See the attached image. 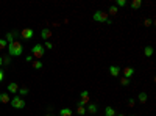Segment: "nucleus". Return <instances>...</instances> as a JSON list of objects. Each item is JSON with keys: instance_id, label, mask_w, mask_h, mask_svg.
Wrapping results in <instances>:
<instances>
[{"instance_id": "f257e3e1", "label": "nucleus", "mask_w": 156, "mask_h": 116, "mask_svg": "<svg viewBox=\"0 0 156 116\" xmlns=\"http://www.w3.org/2000/svg\"><path fill=\"white\" fill-rule=\"evenodd\" d=\"M8 55L10 57H21L22 55V52H24V46H22V42L21 41H17L14 39L11 44H8Z\"/></svg>"}, {"instance_id": "f03ea898", "label": "nucleus", "mask_w": 156, "mask_h": 116, "mask_svg": "<svg viewBox=\"0 0 156 116\" xmlns=\"http://www.w3.org/2000/svg\"><path fill=\"white\" fill-rule=\"evenodd\" d=\"M92 19L95 22H102V24H109V25L113 24L111 19H109V16H108V13H105V11H95L92 14Z\"/></svg>"}, {"instance_id": "7ed1b4c3", "label": "nucleus", "mask_w": 156, "mask_h": 116, "mask_svg": "<svg viewBox=\"0 0 156 116\" xmlns=\"http://www.w3.org/2000/svg\"><path fill=\"white\" fill-rule=\"evenodd\" d=\"M44 55H45V49L42 44H34L31 47V57H34L36 60H41Z\"/></svg>"}, {"instance_id": "20e7f679", "label": "nucleus", "mask_w": 156, "mask_h": 116, "mask_svg": "<svg viewBox=\"0 0 156 116\" xmlns=\"http://www.w3.org/2000/svg\"><path fill=\"white\" fill-rule=\"evenodd\" d=\"M10 104H11L13 108H16V110H22V108H25V101L22 99L21 96H14L13 99L10 101Z\"/></svg>"}, {"instance_id": "39448f33", "label": "nucleus", "mask_w": 156, "mask_h": 116, "mask_svg": "<svg viewBox=\"0 0 156 116\" xmlns=\"http://www.w3.org/2000/svg\"><path fill=\"white\" fill-rule=\"evenodd\" d=\"M80 97H81V99L77 102V105H80V107H86L89 102H91V94H89V91H81L80 93Z\"/></svg>"}, {"instance_id": "423d86ee", "label": "nucleus", "mask_w": 156, "mask_h": 116, "mask_svg": "<svg viewBox=\"0 0 156 116\" xmlns=\"http://www.w3.org/2000/svg\"><path fill=\"white\" fill-rule=\"evenodd\" d=\"M33 36H34V30H33V28H30V27H25V28H22V31H21V38H22V39L28 41V39H31Z\"/></svg>"}, {"instance_id": "0eeeda50", "label": "nucleus", "mask_w": 156, "mask_h": 116, "mask_svg": "<svg viewBox=\"0 0 156 116\" xmlns=\"http://www.w3.org/2000/svg\"><path fill=\"white\" fill-rule=\"evenodd\" d=\"M97 111H98V105H97V104L89 102V104L86 105V113H89V114H97Z\"/></svg>"}, {"instance_id": "6e6552de", "label": "nucleus", "mask_w": 156, "mask_h": 116, "mask_svg": "<svg viewBox=\"0 0 156 116\" xmlns=\"http://www.w3.org/2000/svg\"><path fill=\"white\" fill-rule=\"evenodd\" d=\"M120 72H122V69L119 68L117 65H111V66H109V75H111V77H119V75H120Z\"/></svg>"}, {"instance_id": "1a4fd4ad", "label": "nucleus", "mask_w": 156, "mask_h": 116, "mask_svg": "<svg viewBox=\"0 0 156 116\" xmlns=\"http://www.w3.org/2000/svg\"><path fill=\"white\" fill-rule=\"evenodd\" d=\"M17 91H19V85H17L16 82H11L6 85V93H11V94H17Z\"/></svg>"}, {"instance_id": "9d476101", "label": "nucleus", "mask_w": 156, "mask_h": 116, "mask_svg": "<svg viewBox=\"0 0 156 116\" xmlns=\"http://www.w3.org/2000/svg\"><path fill=\"white\" fill-rule=\"evenodd\" d=\"M122 74H123V77H125V78H131V77L134 75V68H131V66H126V68H123Z\"/></svg>"}, {"instance_id": "9b49d317", "label": "nucleus", "mask_w": 156, "mask_h": 116, "mask_svg": "<svg viewBox=\"0 0 156 116\" xmlns=\"http://www.w3.org/2000/svg\"><path fill=\"white\" fill-rule=\"evenodd\" d=\"M41 38L44 41H49V38H52V30L50 28H42L41 30Z\"/></svg>"}, {"instance_id": "f8f14e48", "label": "nucleus", "mask_w": 156, "mask_h": 116, "mask_svg": "<svg viewBox=\"0 0 156 116\" xmlns=\"http://www.w3.org/2000/svg\"><path fill=\"white\" fill-rule=\"evenodd\" d=\"M17 35H19L17 31H10V33H6V35H5V41H6L8 44H11V42L16 39L14 36H17Z\"/></svg>"}, {"instance_id": "ddd939ff", "label": "nucleus", "mask_w": 156, "mask_h": 116, "mask_svg": "<svg viewBox=\"0 0 156 116\" xmlns=\"http://www.w3.org/2000/svg\"><path fill=\"white\" fill-rule=\"evenodd\" d=\"M137 101H139V104H147V101H148V94H147L145 91H141L139 96H137Z\"/></svg>"}, {"instance_id": "4468645a", "label": "nucleus", "mask_w": 156, "mask_h": 116, "mask_svg": "<svg viewBox=\"0 0 156 116\" xmlns=\"http://www.w3.org/2000/svg\"><path fill=\"white\" fill-rule=\"evenodd\" d=\"M10 94L8 93H0V104H10Z\"/></svg>"}, {"instance_id": "2eb2a0df", "label": "nucleus", "mask_w": 156, "mask_h": 116, "mask_svg": "<svg viewBox=\"0 0 156 116\" xmlns=\"http://www.w3.org/2000/svg\"><path fill=\"white\" fill-rule=\"evenodd\" d=\"M130 6L133 8V10H139V8L142 6V0H133V2L130 3Z\"/></svg>"}, {"instance_id": "dca6fc26", "label": "nucleus", "mask_w": 156, "mask_h": 116, "mask_svg": "<svg viewBox=\"0 0 156 116\" xmlns=\"http://www.w3.org/2000/svg\"><path fill=\"white\" fill-rule=\"evenodd\" d=\"M105 116H116V110H114V107H106L105 108Z\"/></svg>"}, {"instance_id": "f3484780", "label": "nucleus", "mask_w": 156, "mask_h": 116, "mask_svg": "<svg viewBox=\"0 0 156 116\" xmlns=\"http://www.w3.org/2000/svg\"><path fill=\"white\" fill-rule=\"evenodd\" d=\"M31 66H33V69H42L44 63H42L41 60H33V63H31Z\"/></svg>"}, {"instance_id": "a211bd4d", "label": "nucleus", "mask_w": 156, "mask_h": 116, "mask_svg": "<svg viewBox=\"0 0 156 116\" xmlns=\"http://www.w3.org/2000/svg\"><path fill=\"white\" fill-rule=\"evenodd\" d=\"M30 93V90L28 88H25V86H22V88H19V91H17V96H21V97H24V96H27Z\"/></svg>"}, {"instance_id": "6ab92c4d", "label": "nucleus", "mask_w": 156, "mask_h": 116, "mask_svg": "<svg viewBox=\"0 0 156 116\" xmlns=\"http://www.w3.org/2000/svg\"><path fill=\"white\" fill-rule=\"evenodd\" d=\"M72 110L70 108H61L59 110V116H72Z\"/></svg>"}, {"instance_id": "aec40b11", "label": "nucleus", "mask_w": 156, "mask_h": 116, "mask_svg": "<svg viewBox=\"0 0 156 116\" xmlns=\"http://www.w3.org/2000/svg\"><path fill=\"white\" fill-rule=\"evenodd\" d=\"M144 55H145V57H151V55H153V47H151V46H147V47L144 49Z\"/></svg>"}, {"instance_id": "412c9836", "label": "nucleus", "mask_w": 156, "mask_h": 116, "mask_svg": "<svg viewBox=\"0 0 156 116\" xmlns=\"http://www.w3.org/2000/svg\"><path fill=\"white\" fill-rule=\"evenodd\" d=\"M119 13V8L116 6V5H113V6H109V13H108V16L111 14V16H116Z\"/></svg>"}, {"instance_id": "4be33fe9", "label": "nucleus", "mask_w": 156, "mask_h": 116, "mask_svg": "<svg viewBox=\"0 0 156 116\" xmlns=\"http://www.w3.org/2000/svg\"><path fill=\"white\" fill-rule=\"evenodd\" d=\"M10 65H11V57H10V55H6V57H3V66H6V68H10Z\"/></svg>"}, {"instance_id": "5701e85b", "label": "nucleus", "mask_w": 156, "mask_h": 116, "mask_svg": "<svg viewBox=\"0 0 156 116\" xmlns=\"http://www.w3.org/2000/svg\"><path fill=\"white\" fill-rule=\"evenodd\" d=\"M77 113H78L80 116L86 114V107H80V105H77Z\"/></svg>"}, {"instance_id": "b1692460", "label": "nucleus", "mask_w": 156, "mask_h": 116, "mask_svg": "<svg viewBox=\"0 0 156 116\" xmlns=\"http://www.w3.org/2000/svg\"><path fill=\"white\" fill-rule=\"evenodd\" d=\"M8 47V42L5 41V38H0V50H5Z\"/></svg>"}, {"instance_id": "393cba45", "label": "nucleus", "mask_w": 156, "mask_h": 116, "mask_svg": "<svg viewBox=\"0 0 156 116\" xmlns=\"http://www.w3.org/2000/svg\"><path fill=\"white\" fill-rule=\"evenodd\" d=\"M116 6H117V8H123V6H126V0H117V2H116Z\"/></svg>"}, {"instance_id": "a878e982", "label": "nucleus", "mask_w": 156, "mask_h": 116, "mask_svg": "<svg viewBox=\"0 0 156 116\" xmlns=\"http://www.w3.org/2000/svg\"><path fill=\"white\" fill-rule=\"evenodd\" d=\"M120 85H122V86H130V78L122 77V78H120Z\"/></svg>"}, {"instance_id": "bb28decb", "label": "nucleus", "mask_w": 156, "mask_h": 116, "mask_svg": "<svg viewBox=\"0 0 156 116\" xmlns=\"http://www.w3.org/2000/svg\"><path fill=\"white\" fill-rule=\"evenodd\" d=\"M44 49H45V50H50V49H53V44H52L50 41H45V44H44Z\"/></svg>"}, {"instance_id": "cd10ccee", "label": "nucleus", "mask_w": 156, "mask_h": 116, "mask_svg": "<svg viewBox=\"0 0 156 116\" xmlns=\"http://www.w3.org/2000/svg\"><path fill=\"white\" fill-rule=\"evenodd\" d=\"M144 24H145V27H151V25H153V19H150V17H147V19L144 21Z\"/></svg>"}, {"instance_id": "c85d7f7f", "label": "nucleus", "mask_w": 156, "mask_h": 116, "mask_svg": "<svg viewBox=\"0 0 156 116\" xmlns=\"http://www.w3.org/2000/svg\"><path fill=\"white\" fill-rule=\"evenodd\" d=\"M134 104H136V101H134V99H128V102H126V105L130 107V108H133Z\"/></svg>"}, {"instance_id": "c756f323", "label": "nucleus", "mask_w": 156, "mask_h": 116, "mask_svg": "<svg viewBox=\"0 0 156 116\" xmlns=\"http://www.w3.org/2000/svg\"><path fill=\"white\" fill-rule=\"evenodd\" d=\"M3 78H5V71H3V69H0V83L3 82Z\"/></svg>"}, {"instance_id": "7c9ffc66", "label": "nucleus", "mask_w": 156, "mask_h": 116, "mask_svg": "<svg viewBox=\"0 0 156 116\" xmlns=\"http://www.w3.org/2000/svg\"><path fill=\"white\" fill-rule=\"evenodd\" d=\"M25 60H27V61H33V57H31V55H28V57H27Z\"/></svg>"}, {"instance_id": "2f4dec72", "label": "nucleus", "mask_w": 156, "mask_h": 116, "mask_svg": "<svg viewBox=\"0 0 156 116\" xmlns=\"http://www.w3.org/2000/svg\"><path fill=\"white\" fill-rule=\"evenodd\" d=\"M116 116H126L125 113H116Z\"/></svg>"}, {"instance_id": "473e14b6", "label": "nucleus", "mask_w": 156, "mask_h": 116, "mask_svg": "<svg viewBox=\"0 0 156 116\" xmlns=\"http://www.w3.org/2000/svg\"><path fill=\"white\" fill-rule=\"evenodd\" d=\"M3 65V57H0V66Z\"/></svg>"}, {"instance_id": "72a5a7b5", "label": "nucleus", "mask_w": 156, "mask_h": 116, "mask_svg": "<svg viewBox=\"0 0 156 116\" xmlns=\"http://www.w3.org/2000/svg\"><path fill=\"white\" fill-rule=\"evenodd\" d=\"M45 116H53V114H45Z\"/></svg>"}, {"instance_id": "f704fd0d", "label": "nucleus", "mask_w": 156, "mask_h": 116, "mask_svg": "<svg viewBox=\"0 0 156 116\" xmlns=\"http://www.w3.org/2000/svg\"><path fill=\"white\" fill-rule=\"evenodd\" d=\"M130 116H134V114H130Z\"/></svg>"}]
</instances>
